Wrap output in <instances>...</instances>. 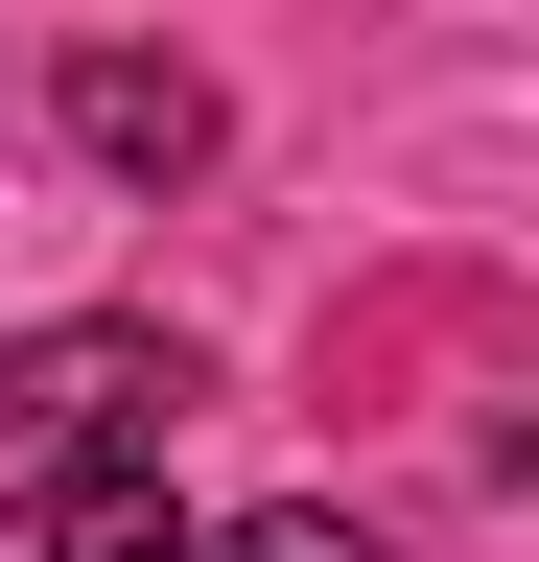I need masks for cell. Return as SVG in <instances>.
Returning <instances> with one entry per match:
<instances>
[{
  "instance_id": "3",
  "label": "cell",
  "mask_w": 539,
  "mask_h": 562,
  "mask_svg": "<svg viewBox=\"0 0 539 562\" xmlns=\"http://www.w3.org/2000/svg\"><path fill=\"white\" fill-rule=\"evenodd\" d=\"M24 562H188V492L165 469H94L71 516H24Z\"/></svg>"
},
{
  "instance_id": "4",
  "label": "cell",
  "mask_w": 539,
  "mask_h": 562,
  "mask_svg": "<svg viewBox=\"0 0 539 562\" xmlns=\"http://www.w3.org/2000/svg\"><path fill=\"white\" fill-rule=\"evenodd\" d=\"M188 562H398V539H352L328 492H282V516H235V539H188Z\"/></svg>"
},
{
  "instance_id": "1",
  "label": "cell",
  "mask_w": 539,
  "mask_h": 562,
  "mask_svg": "<svg viewBox=\"0 0 539 562\" xmlns=\"http://www.w3.org/2000/svg\"><path fill=\"white\" fill-rule=\"evenodd\" d=\"M188 398H212V375H188L165 328H117V305L24 328V351H0V539L71 516L94 469H165V422H188Z\"/></svg>"
},
{
  "instance_id": "2",
  "label": "cell",
  "mask_w": 539,
  "mask_h": 562,
  "mask_svg": "<svg viewBox=\"0 0 539 562\" xmlns=\"http://www.w3.org/2000/svg\"><path fill=\"white\" fill-rule=\"evenodd\" d=\"M47 117H71V140H94L117 188H188V165L235 140V117H212V70H188V47H71V70H47Z\"/></svg>"
}]
</instances>
